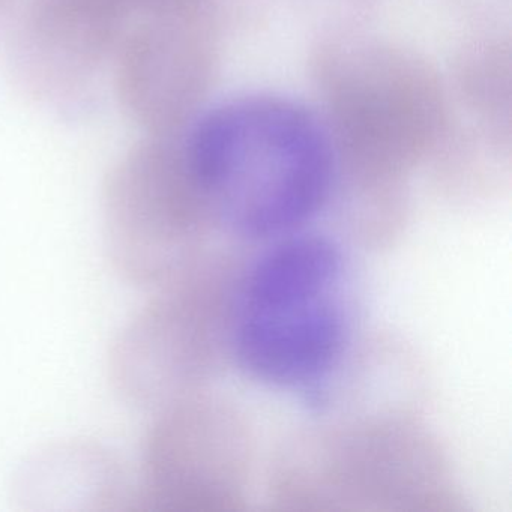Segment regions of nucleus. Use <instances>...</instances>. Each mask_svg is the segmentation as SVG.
I'll return each mask as SVG.
<instances>
[{
	"label": "nucleus",
	"mask_w": 512,
	"mask_h": 512,
	"mask_svg": "<svg viewBox=\"0 0 512 512\" xmlns=\"http://www.w3.org/2000/svg\"><path fill=\"white\" fill-rule=\"evenodd\" d=\"M184 143L221 232L283 238L334 200L340 158L331 128L289 98L227 101L203 115Z\"/></svg>",
	"instance_id": "nucleus-1"
},
{
	"label": "nucleus",
	"mask_w": 512,
	"mask_h": 512,
	"mask_svg": "<svg viewBox=\"0 0 512 512\" xmlns=\"http://www.w3.org/2000/svg\"><path fill=\"white\" fill-rule=\"evenodd\" d=\"M295 434L269 493L292 511H461L451 461L415 413L329 416Z\"/></svg>",
	"instance_id": "nucleus-2"
},
{
	"label": "nucleus",
	"mask_w": 512,
	"mask_h": 512,
	"mask_svg": "<svg viewBox=\"0 0 512 512\" xmlns=\"http://www.w3.org/2000/svg\"><path fill=\"white\" fill-rule=\"evenodd\" d=\"M242 269L214 251L169 283L116 335L107 356L122 400L157 410L206 391L232 358Z\"/></svg>",
	"instance_id": "nucleus-3"
},
{
	"label": "nucleus",
	"mask_w": 512,
	"mask_h": 512,
	"mask_svg": "<svg viewBox=\"0 0 512 512\" xmlns=\"http://www.w3.org/2000/svg\"><path fill=\"white\" fill-rule=\"evenodd\" d=\"M101 206L113 268L145 289L205 260L221 232L179 133L148 134L119 158L104 182Z\"/></svg>",
	"instance_id": "nucleus-4"
},
{
	"label": "nucleus",
	"mask_w": 512,
	"mask_h": 512,
	"mask_svg": "<svg viewBox=\"0 0 512 512\" xmlns=\"http://www.w3.org/2000/svg\"><path fill=\"white\" fill-rule=\"evenodd\" d=\"M326 91L341 172L359 184L403 188V176L440 133L433 74L401 50L350 44L326 64Z\"/></svg>",
	"instance_id": "nucleus-5"
},
{
	"label": "nucleus",
	"mask_w": 512,
	"mask_h": 512,
	"mask_svg": "<svg viewBox=\"0 0 512 512\" xmlns=\"http://www.w3.org/2000/svg\"><path fill=\"white\" fill-rule=\"evenodd\" d=\"M253 428L241 409L208 391L155 410L142 451L143 502L161 512L247 508Z\"/></svg>",
	"instance_id": "nucleus-6"
},
{
	"label": "nucleus",
	"mask_w": 512,
	"mask_h": 512,
	"mask_svg": "<svg viewBox=\"0 0 512 512\" xmlns=\"http://www.w3.org/2000/svg\"><path fill=\"white\" fill-rule=\"evenodd\" d=\"M350 344L340 289L283 301H236V364L263 385L301 392L307 404L322 391Z\"/></svg>",
	"instance_id": "nucleus-7"
},
{
	"label": "nucleus",
	"mask_w": 512,
	"mask_h": 512,
	"mask_svg": "<svg viewBox=\"0 0 512 512\" xmlns=\"http://www.w3.org/2000/svg\"><path fill=\"white\" fill-rule=\"evenodd\" d=\"M214 62L211 29L167 17H134L112 62L116 97L148 134L179 133L208 91Z\"/></svg>",
	"instance_id": "nucleus-8"
},
{
	"label": "nucleus",
	"mask_w": 512,
	"mask_h": 512,
	"mask_svg": "<svg viewBox=\"0 0 512 512\" xmlns=\"http://www.w3.org/2000/svg\"><path fill=\"white\" fill-rule=\"evenodd\" d=\"M131 20V0H31L14 47L20 82L46 103H76L112 64Z\"/></svg>",
	"instance_id": "nucleus-9"
},
{
	"label": "nucleus",
	"mask_w": 512,
	"mask_h": 512,
	"mask_svg": "<svg viewBox=\"0 0 512 512\" xmlns=\"http://www.w3.org/2000/svg\"><path fill=\"white\" fill-rule=\"evenodd\" d=\"M121 482L116 458L92 442H64L32 455L14 482L16 499L28 508L79 511L115 500Z\"/></svg>",
	"instance_id": "nucleus-10"
},
{
	"label": "nucleus",
	"mask_w": 512,
	"mask_h": 512,
	"mask_svg": "<svg viewBox=\"0 0 512 512\" xmlns=\"http://www.w3.org/2000/svg\"><path fill=\"white\" fill-rule=\"evenodd\" d=\"M230 0H131L133 19L139 16L167 17L194 23L215 31Z\"/></svg>",
	"instance_id": "nucleus-11"
},
{
	"label": "nucleus",
	"mask_w": 512,
	"mask_h": 512,
	"mask_svg": "<svg viewBox=\"0 0 512 512\" xmlns=\"http://www.w3.org/2000/svg\"><path fill=\"white\" fill-rule=\"evenodd\" d=\"M14 0H0V17H4L10 10Z\"/></svg>",
	"instance_id": "nucleus-12"
}]
</instances>
